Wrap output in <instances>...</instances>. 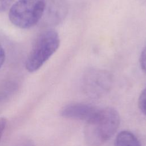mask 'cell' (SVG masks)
Instances as JSON below:
<instances>
[{
    "instance_id": "obj_2",
    "label": "cell",
    "mask_w": 146,
    "mask_h": 146,
    "mask_svg": "<svg viewBox=\"0 0 146 146\" xmlns=\"http://www.w3.org/2000/svg\"><path fill=\"white\" fill-rule=\"evenodd\" d=\"M60 44L58 33L53 29L42 31L36 38L27 57L25 67L30 72L38 71L56 52Z\"/></svg>"
},
{
    "instance_id": "obj_10",
    "label": "cell",
    "mask_w": 146,
    "mask_h": 146,
    "mask_svg": "<svg viewBox=\"0 0 146 146\" xmlns=\"http://www.w3.org/2000/svg\"><path fill=\"white\" fill-rule=\"evenodd\" d=\"M139 61L142 70L146 74V46L143 48L140 54Z\"/></svg>"
},
{
    "instance_id": "obj_12",
    "label": "cell",
    "mask_w": 146,
    "mask_h": 146,
    "mask_svg": "<svg viewBox=\"0 0 146 146\" xmlns=\"http://www.w3.org/2000/svg\"><path fill=\"white\" fill-rule=\"evenodd\" d=\"M7 120L5 117H1L0 118V140L2 137V136L3 133L7 125Z\"/></svg>"
},
{
    "instance_id": "obj_3",
    "label": "cell",
    "mask_w": 146,
    "mask_h": 146,
    "mask_svg": "<svg viewBox=\"0 0 146 146\" xmlns=\"http://www.w3.org/2000/svg\"><path fill=\"white\" fill-rule=\"evenodd\" d=\"M45 0H18L10 9L9 18L17 27L29 29L40 22Z\"/></svg>"
},
{
    "instance_id": "obj_11",
    "label": "cell",
    "mask_w": 146,
    "mask_h": 146,
    "mask_svg": "<svg viewBox=\"0 0 146 146\" xmlns=\"http://www.w3.org/2000/svg\"><path fill=\"white\" fill-rule=\"evenodd\" d=\"M14 0H0V13L6 10Z\"/></svg>"
},
{
    "instance_id": "obj_1",
    "label": "cell",
    "mask_w": 146,
    "mask_h": 146,
    "mask_svg": "<svg viewBox=\"0 0 146 146\" xmlns=\"http://www.w3.org/2000/svg\"><path fill=\"white\" fill-rule=\"evenodd\" d=\"M120 124V116L113 108L98 110L86 121L84 129L86 142L91 146H99L115 133Z\"/></svg>"
},
{
    "instance_id": "obj_6",
    "label": "cell",
    "mask_w": 146,
    "mask_h": 146,
    "mask_svg": "<svg viewBox=\"0 0 146 146\" xmlns=\"http://www.w3.org/2000/svg\"><path fill=\"white\" fill-rule=\"evenodd\" d=\"M94 106L82 103H75L67 104L60 111V115L70 119L88 121L96 112Z\"/></svg>"
},
{
    "instance_id": "obj_13",
    "label": "cell",
    "mask_w": 146,
    "mask_h": 146,
    "mask_svg": "<svg viewBox=\"0 0 146 146\" xmlns=\"http://www.w3.org/2000/svg\"><path fill=\"white\" fill-rule=\"evenodd\" d=\"M5 60V52L3 47L0 44V68L4 63Z\"/></svg>"
},
{
    "instance_id": "obj_5",
    "label": "cell",
    "mask_w": 146,
    "mask_h": 146,
    "mask_svg": "<svg viewBox=\"0 0 146 146\" xmlns=\"http://www.w3.org/2000/svg\"><path fill=\"white\" fill-rule=\"evenodd\" d=\"M68 7L66 0H45L44 10L40 21L46 27L59 25L66 18Z\"/></svg>"
},
{
    "instance_id": "obj_4",
    "label": "cell",
    "mask_w": 146,
    "mask_h": 146,
    "mask_svg": "<svg viewBox=\"0 0 146 146\" xmlns=\"http://www.w3.org/2000/svg\"><path fill=\"white\" fill-rule=\"evenodd\" d=\"M112 77L107 71L99 68L87 70L83 78L85 91L89 95L98 96L106 92L111 87Z\"/></svg>"
},
{
    "instance_id": "obj_7",
    "label": "cell",
    "mask_w": 146,
    "mask_h": 146,
    "mask_svg": "<svg viewBox=\"0 0 146 146\" xmlns=\"http://www.w3.org/2000/svg\"><path fill=\"white\" fill-rule=\"evenodd\" d=\"M114 146H142V145L133 133L128 131H123L117 135L115 139Z\"/></svg>"
},
{
    "instance_id": "obj_8",
    "label": "cell",
    "mask_w": 146,
    "mask_h": 146,
    "mask_svg": "<svg viewBox=\"0 0 146 146\" xmlns=\"http://www.w3.org/2000/svg\"><path fill=\"white\" fill-rule=\"evenodd\" d=\"M10 146H36L33 141L25 136L19 137L15 139Z\"/></svg>"
},
{
    "instance_id": "obj_9",
    "label": "cell",
    "mask_w": 146,
    "mask_h": 146,
    "mask_svg": "<svg viewBox=\"0 0 146 146\" xmlns=\"http://www.w3.org/2000/svg\"><path fill=\"white\" fill-rule=\"evenodd\" d=\"M138 106L141 112L146 116V87L141 91L139 95Z\"/></svg>"
}]
</instances>
